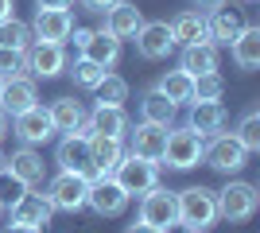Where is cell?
I'll use <instances>...</instances> for the list:
<instances>
[{
  "mask_svg": "<svg viewBox=\"0 0 260 233\" xmlns=\"http://www.w3.org/2000/svg\"><path fill=\"white\" fill-rule=\"evenodd\" d=\"M202 148H206V140H202L190 124H171V128H167L163 155H159V167H171V171H190V167L202 163Z\"/></svg>",
  "mask_w": 260,
  "mask_h": 233,
  "instance_id": "cell-1",
  "label": "cell"
},
{
  "mask_svg": "<svg viewBox=\"0 0 260 233\" xmlns=\"http://www.w3.org/2000/svg\"><path fill=\"white\" fill-rule=\"evenodd\" d=\"M175 198H179V225L183 229L210 233L217 225V194L210 187H186Z\"/></svg>",
  "mask_w": 260,
  "mask_h": 233,
  "instance_id": "cell-2",
  "label": "cell"
},
{
  "mask_svg": "<svg viewBox=\"0 0 260 233\" xmlns=\"http://www.w3.org/2000/svg\"><path fill=\"white\" fill-rule=\"evenodd\" d=\"M214 194H217V222H229V225L249 222L252 214H256V206H260L256 183H245V179H233V183H225V187L214 190Z\"/></svg>",
  "mask_w": 260,
  "mask_h": 233,
  "instance_id": "cell-3",
  "label": "cell"
},
{
  "mask_svg": "<svg viewBox=\"0 0 260 233\" xmlns=\"http://www.w3.org/2000/svg\"><path fill=\"white\" fill-rule=\"evenodd\" d=\"M70 39H74L78 55L89 58V62H98V66H105V70H113L120 62V39L109 35L105 27H74Z\"/></svg>",
  "mask_w": 260,
  "mask_h": 233,
  "instance_id": "cell-4",
  "label": "cell"
},
{
  "mask_svg": "<svg viewBox=\"0 0 260 233\" xmlns=\"http://www.w3.org/2000/svg\"><path fill=\"white\" fill-rule=\"evenodd\" d=\"M89 198V179L74 175V171H58L54 179H47V202L54 214H78L86 210Z\"/></svg>",
  "mask_w": 260,
  "mask_h": 233,
  "instance_id": "cell-5",
  "label": "cell"
},
{
  "mask_svg": "<svg viewBox=\"0 0 260 233\" xmlns=\"http://www.w3.org/2000/svg\"><path fill=\"white\" fill-rule=\"evenodd\" d=\"M113 179L120 183V190H124L128 198H140L144 190H152L155 183H159V163H155V159H144V155L124 152L120 163L113 167Z\"/></svg>",
  "mask_w": 260,
  "mask_h": 233,
  "instance_id": "cell-6",
  "label": "cell"
},
{
  "mask_svg": "<svg viewBox=\"0 0 260 233\" xmlns=\"http://www.w3.org/2000/svg\"><path fill=\"white\" fill-rule=\"evenodd\" d=\"M136 218L155 225V229H163V233H171L175 225H179V198H175V190L159 187V183H155L152 190H144L140 206H136Z\"/></svg>",
  "mask_w": 260,
  "mask_h": 233,
  "instance_id": "cell-7",
  "label": "cell"
},
{
  "mask_svg": "<svg viewBox=\"0 0 260 233\" xmlns=\"http://www.w3.org/2000/svg\"><path fill=\"white\" fill-rule=\"evenodd\" d=\"M202 163L214 167V171H221V175H237L241 167L249 163V152L237 144L233 132H214L210 144L202 148Z\"/></svg>",
  "mask_w": 260,
  "mask_h": 233,
  "instance_id": "cell-8",
  "label": "cell"
},
{
  "mask_svg": "<svg viewBox=\"0 0 260 233\" xmlns=\"http://www.w3.org/2000/svg\"><path fill=\"white\" fill-rule=\"evenodd\" d=\"M132 39H136V55L148 62H163L167 55H175V35L167 20H144Z\"/></svg>",
  "mask_w": 260,
  "mask_h": 233,
  "instance_id": "cell-9",
  "label": "cell"
},
{
  "mask_svg": "<svg viewBox=\"0 0 260 233\" xmlns=\"http://www.w3.org/2000/svg\"><path fill=\"white\" fill-rule=\"evenodd\" d=\"M62 70H66V47L62 43L35 39V43L23 51V74H31V78H58Z\"/></svg>",
  "mask_w": 260,
  "mask_h": 233,
  "instance_id": "cell-10",
  "label": "cell"
},
{
  "mask_svg": "<svg viewBox=\"0 0 260 233\" xmlns=\"http://www.w3.org/2000/svg\"><path fill=\"white\" fill-rule=\"evenodd\" d=\"M4 175L8 179H16L20 187H27V190H35L39 183H47V163H43V155L35 152V148H16V152L8 155V163H4Z\"/></svg>",
  "mask_w": 260,
  "mask_h": 233,
  "instance_id": "cell-11",
  "label": "cell"
},
{
  "mask_svg": "<svg viewBox=\"0 0 260 233\" xmlns=\"http://www.w3.org/2000/svg\"><path fill=\"white\" fill-rule=\"evenodd\" d=\"M86 206L98 214V218H117V214H124V206H128V194L120 190V183L113 175H101V179L89 183Z\"/></svg>",
  "mask_w": 260,
  "mask_h": 233,
  "instance_id": "cell-12",
  "label": "cell"
},
{
  "mask_svg": "<svg viewBox=\"0 0 260 233\" xmlns=\"http://www.w3.org/2000/svg\"><path fill=\"white\" fill-rule=\"evenodd\" d=\"M35 39H47V43H66L70 31H74V12L70 8H35V20L27 23Z\"/></svg>",
  "mask_w": 260,
  "mask_h": 233,
  "instance_id": "cell-13",
  "label": "cell"
},
{
  "mask_svg": "<svg viewBox=\"0 0 260 233\" xmlns=\"http://www.w3.org/2000/svg\"><path fill=\"white\" fill-rule=\"evenodd\" d=\"M54 163L58 171H74V175H93V163H89V136L78 132H62L58 148H54Z\"/></svg>",
  "mask_w": 260,
  "mask_h": 233,
  "instance_id": "cell-14",
  "label": "cell"
},
{
  "mask_svg": "<svg viewBox=\"0 0 260 233\" xmlns=\"http://www.w3.org/2000/svg\"><path fill=\"white\" fill-rule=\"evenodd\" d=\"M12 132L20 136V144L35 148V144H47L54 136V124H51V117H47L43 105H31V109H23V113L12 117Z\"/></svg>",
  "mask_w": 260,
  "mask_h": 233,
  "instance_id": "cell-15",
  "label": "cell"
},
{
  "mask_svg": "<svg viewBox=\"0 0 260 233\" xmlns=\"http://www.w3.org/2000/svg\"><path fill=\"white\" fill-rule=\"evenodd\" d=\"M8 210V222H20V225H39V229H47L54 218L51 202H47V194H35V190H23L20 198L12 202V206H4Z\"/></svg>",
  "mask_w": 260,
  "mask_h": 233,
  "instance_id": "cell-16",
  "label": "cell"
},
{
  "mask_svg": "<svg viewBox=\"0 0 260 233\" xmlns=\"http://www.w3.org/2000/svg\"><path fill=\"white\" fill-rule=\"evenodd\" d=\"M31 105H39V89H35V78L31 74H16L4 82V89H0V109L8 113V117H16V113L31 109Z\"/></svg>",
  "mask_w": 260,
  "mask_h": 233,
  "instance_id": "cell-17",
  "label": "cell"
},
{
  "mask_svg": "<svg viewBox=\"0 0 260 233\" xmlns=\"http://www.w3.org/2000/svg\"><path fill=\"white\" fill-rule=\"evenodd\" d=\"M101 16H105V23H101V27H105L109 35H117L120 43H124V39H132V35L140 31V23H144V12L136 8L132 0H117V4H109Z\"/></svg>",
  "mask_w": 260,
  "mask_h": 233,
  "instance_id": "cell-18",
  "label": "cell"
},
{
  "mask_svg": "<svg viewBox=\"0 0 260 233\" xmlns=\"http://www.w3.org/2000/svg\"><path fill=\"white\" fill-rule=\"evenodd\" d=\"M190 128H194L202 140H210L214 132H225V124H229V113L221 101H190Z\"/></svg>",
  "mask_w": 260,
  "mask_h": 233,
  "instance_id": "cell-19",
  "label": "cell"
},
{
  "mask_svg": "<svg viewBox=\"0 0 260 233\" xmlns=\"http://www.w3.org/2000/svg\"><path fill=\"white\" fill-rule=\"evenodd\" d=\"M124 136H128V152L132 155H144V159H155V163H159L163 144H167V128H163V124L140 121L136 128H128Z\"/></svg>",
  "mask_w": 260,
  "mask_h": 233,
  "instance_id": "cell-20",
  "label": "cell"
},
{
  "mask_svg": "<svg viewBox=\"0 0 260 233\" xmlns=\"http://www.w3.org/2000/svg\"><path fill=\"white\" fill-rule=\"evenodd\" d=\"M120 155H124V140H117V136H89V163H93V175H89V183L101 175H113V167L120 163Z\"/></svg>",
  "mask_w": 260,
  "mask_h": 233,
  "instance_id": "cell-21",
  "label": "cell"
},
{
  "mask_svg": "<svg viewBox=\"0 0 260 233\" xmlns=\"http://www.w3.org/2000/svg\"><path fill=\"white\" fill-rule=\"evenodd\" d=\"M86 121L98 136H117V140H124V132L132 128L124 105H93V109L86 113Z\"/></svg>",
  "mask_w": 260,
  "mask_h": 233,
  "instance_id": "cell-22",
  "label": "cell"
},
{
  "mask_svg": "<svg viewBox=\"0 0 260 233\" xmlns=\"http://www.w3.org/2000/svg\"><path fill=\"white\" fill-rule=\"evenodd\" d=\"M229 55L237 62V70H245V74H252L260 66V27L256 23H241L237 39L229 43Z\"/></svg>",
  "mask_w": 260,
  "mask_h": 233,
  "instance_id": "cell-23",
  "label": "cell"
},
{
  "mask_svg": "<svg viewBox=\"0 0 260 233\" xmlns=\"http://www.w3.org/2000/svg\"><path fill=\"white\" fill-rule=\"evenodd\" d=\"M217 62H221V47H214L210 39L206 43H186L183 51H179V70H186L190 78L217 70Z\"/></svg>",
  "mask_w": 260,
  "mask_h": 233,
  "instance_id": "cell-24",
  "label": "cell"
},
{
  "mask_svg": "<svg viewBox=\"0 0 260 233\" xmlns=\"http://www.w3.org/2000/svg\"><path fill=\"white\" fill-rule=\"evenodd\" d=\"M171 35H175V47H186V43H206L210 39V27H206V12L198 8H186L171 20Z\"/></svg>",
  "mask_w": 260,
  "mask_h": 233,
  "instance_id": "cell-25",
  "label": "cell"
},
{
  "mask_svg": "<svg viewBox=\"0 0 260 233\" xmlns=\"http://www.w3.org/2000/svg\"><path fill=\"white\" fill-rule=\"evenodd\" d=\"M241 16H237V8H225V4H221V8H214L206 16V27H210V43L214 47H229L233 43V39H237V31H241Z\"/></svg>",
  "mask_w": 260,
  "mask_h": 233,
  "instance_id": "cell-26",
  "label": "cell"
},
{
  "mask_svg": "<svg viewBox=\"0 0 260 233\" xmlns=\"http://www.w3.org/2000/svg\"><path fill=\"white\" fill-rule=\"evenodd\" d=\"M175 117H179V105H171V101L163 97L159 89H148L140 97V121H148V124H163V128H171L175 124Z\"/></svg>",
  "mask_w": 260,
  "mask_h": 233,
  "instance_id": "cell-27",
  "label": "cell"
},
{
  "mask_svg": "<svg viewBox=\"0 0 260 233\" xmlns=\"http://www.w3.org/2000/svg\"><path fill=\"white\" fill-rule=\"evenodd\" d=\"M47 117H51L54 132H74L78 124L86 121V109H82V101H74V97H54L51 105H47Z\"/></svg>",
  "mask_w": 260,
  "mask_h": 233,
  "instance_id": "cell-28",
  "label": "cell"
},
{
  "mask_svg": "<svg viewBox=\"0 0 260 233\" xmlns=\"http://www.w3.org/2000/svg\"><path fill=\"white\" fill-rule=\"evenodd\" d=\"M155 89H159L171 105H190V101H194V78L186 74V70H167V74L155 82Z\"/></svg>",
  "mask_w": 260,
  "mask_h": 233,
  "instance_id": "cell-29",
  "label": "cell"
},
{
  "mask_svg": "<svg viewBox=\"0 0 260 233\" xmlns=\"http://www.w3.org/2000/svg\"><path fill=\"white\" fill-rule=\"evenodd\" d=\"M35 43V35H31V27L23 20H16V16H8V20H0V47H8V51H27V47Z\"/></svg>",
  "mask_w": 260,
  "mask_h": 233,
  "instance_id": "cell-30",
  "label": "cell"
},
{
  "mask_svg": "<svg viewBox=\"0 0 260 233\" xmlns=\"http://www.w3.org/2000/svg\"><path fill=\"white\" fill-rule=\"evenodd\" d=\"M237 144L245 148V152H260V105H249V109L241 113V121H237Z\"/></svg>",
  "mask_w": 260,
  "mask_h": 233,
  "instance_id": "cell-31",
  "label": "cell"
},
{
  "mask_svg": "<svg viewBox=\"0 0 260 233\" xmlns=\"http://www.w3.org/2000/svg\"><path fill=\"white\" fill-rule=\"evenodd\" d=\"M93 93H98V105H124L128 101V82L120 74H101V82L93 86Z\"/></svg>",
  "mask_w": 260,
  "mask_h": 233,
  "instance_id": "cell-32",
  "label": "cell"
},
{
  "mask_svg": "<svg viewBox=\"0 0 260 233\" xmlns=\"http://www.w3.org/2000/svg\"><path fill=\"white\" fill-rule=\"evenodd\" d=\"M101 74H105V66H98V62H89V58L74 55V70H70V78H74L78 89H93L101 82Z\"/></svg>",
  "mask_w": 260,
  "mask_h": 233,
  "instance_id": "cell-33",
  "label": "cell"
},
{
  "mask_svg": "<svg viewBox=\"0 0 260 233\" xmlns=\"http://www.w3.org/2000/svg\"><path fill=\"white\" fill-rule=\"evenodd\" d=\"M221 93H225V78L217 70L194 78V101H221Z\"/></svg>",
  "mask_w": 260,
  "mask_h": 233,
  "instance_id": "cell-34",
  "label": "cell"
},
{
  "mask_svg": "<svg viewBox=\"0 0 260 233\" xmlns=\"http://www.w3.org/2000/svg\"><path fill=\"white\" fill-rule=\"evenodd\" d=\"M23 74V55L20 51H8V47H0V78L8 82V78Z\"/></svg>",
  "mask_w": 260,
  "mask_h": 233,
  "instance_id": "cell-35",
  "label": "cell"
},
{
  "mask_svg": "<svg viewBox=\"0 0 260 233\" xmlns=\"http://www.w3.org/2000/svg\"><path fill=\"white\" fill-rule=\"evenodd\" d=\"M78 4H82L86 12H105L109 4H117V0H78Z\"/></svg>",
  "mask_w": 260,
  "mask_h": 233,
  "instance_id": "cell-36",
  "label": "cell"
},
{
  "mask_svg": "<svg viewBox=\"0 0 260 233\" xmlns=\"http://www.w3.org/2000/svg\"><path fill=\"white\" fill-rule=\"evenodd\" d=\"M78 0H35V8H74Z\"/></svg>",
  "mask_w": 260,
  "mask_h": 233,
  "instance_id": "cell-37",
  "label": "cell"
},
{
  "mask_svg": "<svg viewBox=\"0 0 260 233\" xmlns=\"http://www.w3.org/2000/svg\"><path fill=\"white\" fill-rule=\"evenodd\" d=\"M4 233H43L39 225H20V222H8L4 225Z\"/></svg>",
  "mask_w": 260,
  "mask_h": 233,
  "instance_id": "cell-38",
  "label": "cell"
},
{
  "mask_svg": "<svg viewBox=\"0 0 260 233\" xmlns=\"http://www.w3.org/2000/svg\"><path fill=\"white\" fill-rule=\"evenodd\" d=\"M124 233H163V229H155V225H148V222H140V218H136V222H132Z\"/></svg>",
  "mask_w": 260,
  "mask_h": 233,
  "instance_id": "cell-39",
  "label": "cell"
},
{
  "mask_svg": "<svg viewBox=\"0 0 260 233\" xmlns=\"http://www.w3.org/2000/svg\"><path fill=\"white\" fill-rule=\"evenodd\" d=\"M221 4H225V0H194L198 12H214V8H221Z\"/></svg>",
  "mask_w": 260,
  "mask_h": 233,
  "instance_id": "cell-40",
  "label": "cell"
},
{
  "mask_svg": "<svg viewBox=\"0 0 260 233\" xmlns=\"http://www.w3.org/2000/svg\"><path fill=\"white\" fill-rule=\"evenodd\" d=\"M8 16H16V0H0V20H8Z\"/></svg>",
  "mask_w": 260,
  "mask_h": 233,
  "instance_id": "cell-41",
  "label": "cell"
},
{
  "mask_svg": "<svg viewBox=\"0 0 260 233\" xmlns=\"http://www.w3.org/2000/svg\"><path fill=\"white\" fill-rule=\"evenodd\" d=\"M4 136H8V113L0 109V140H4Z\"/></svg>",
  "mask_w": 260,
  "mask_h": 233,
  "instance_id": "cell-42",
  "label": "cell"
},
{
  "mask_svg": "<svg viewBox=\"0 0 260 233\" xmlns=\"http://www.w3.org/2000/svg\"><path fill=\"white\" fill-rule=\"evenodd\" d=\"M4 163H8V152H0V175H4Z\"/></svg>",
  "mask_w": 260,
  "mask_h": 233,
  "instance_id": "cell-43",
  "label": "cell"
},
{
  "mask_svg": "<svg viewBox=\"0 0 260 233\" xmlns=\"http://www.w3.org/2000/svg\"><path fill=\"white\" fill-rule=\"evenodd\" d=\"M0 218H4V202H0Z\"/></svg>",
  "mask_w": 260,
  "mask_h": 233,
  "instance_id": "cell-44",
  "label": "cell"
},
{
  "mask_svg": "<svg viewBox=\"0 0 260 233\" xmlns=\"http://www.w3.org/2000/svg\"><path fill=\"white\" fill-rule=\"evenodd\" d=\"M0 89H4V78H0Z\"/></svg>",
  "mask_w": 260,
  "mask_h": 233,
  "instance_id": "cell-45",
  "label": "cell"
},
{
  "mask_svg": "<svg viewBox=\"0 0 260 233\" xmlns=\"http://www.w3.org/2000/svg\"><path fill=\"white\" fill-rule=\"evenodd\" d=\"M186 233H198V229H186Z\"/></svg>",
  "mask_w": 260,
  "mask_h": 233,
  "instance_id": "cell-46",
  "label": "cell"
},
{
  "mask_svg": "<svg viewBox=\"0 0 260 233\" xmlns=\"http://www.w3.org/2000/svg\"><path fill=\"white\" fill-rule=\"evenodd\" d=\"M245 4H252V0H245Z\"/></svg>",
  "mask_w": 260,
  "mask_h": 233,
  "instance_id": "cell-47",
  "label": "cell"
}]
</instances>
